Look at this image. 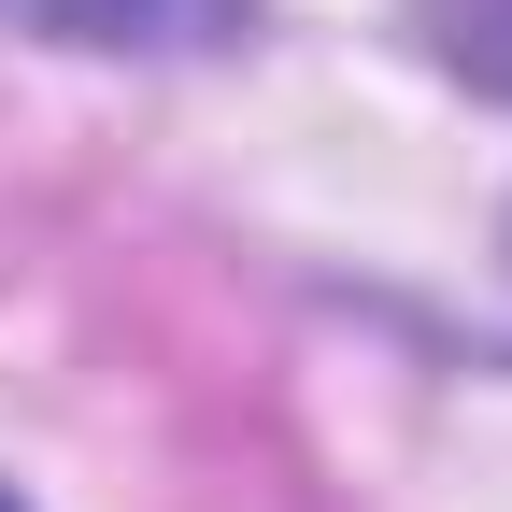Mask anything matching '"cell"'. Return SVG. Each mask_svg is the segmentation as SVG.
Instances as JSON below:
<instances>
[{
	"instance_id": "obj_1",
	"label": "cell",
	"mask_w": 512,
	"mask_h": 512,
	"mask_svg": "<svg viewBox=\"0 0 512 512\" xmlns=\"http://www.w3.org/2000/svg\"><path fill=\"white\" fill-rule=\"evenodd\" d=\"M43 43H100V57H200L242 29V0H15Z\"/></svg>"
},
{
	"instance_id": "obj_2",
	"label": "cell",
	"mask_w": 512,
	"mask_h": 512,
	"mask_svg": "<svg viewBox=\"0 0 512 512\" xmlns=\"http://www.w3.org/2000/svg\"><path fill=\"white\" fill-rule=\"evenodd\" d=\"M427 15H441V43H456L470 72H498V86H512V0H427Z\"/></svg>"
},
{
	"instance_id": "obj_3",
	"label": "cell",
	"mask_w": 512,
	"mask_h": 512,
	"mask_svg": "<svg viewBox=\"0 0 512 512\" xmlns=\"http://www.w3.org/2000/svg\"><path fill=\"white\" fill-rule=\"evenodd\" d=\"M0 512H15V498H0Z\"/></svg>"
}]
</instances>
